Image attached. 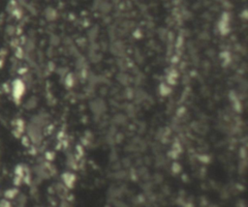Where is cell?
Returning <instances> with one entry per match:
<instances>
[{"label": "cell", "instance_id": "6da1fadb", "mask_svg": "<svg viewBox=\"0 0 248 207\" xmlns=\"http://www.w3.org/2000/svg\"><path fill=\"white\" fill-rule=\"evenodd\" d=\"M27 131V136L30 141L34 144H40L43 139V134H42V128L39 127L37 125H34L32 123H29L26 128Z\"/></svg>", "mask_w": 248, "mask_h": 207}, {"label": "cell", "instance_id": "7a4b0ae2", "mask_svg": "<svg viewBox=\"0 0 248 207\" xmlns=\"http://www.w3.org/2000/svg\"><path fill=\"white\" fill-rule=\"evenodd\" d=\"M25 90V83H23L20 79H17L13 82V85H12V93H13V96L15 99L19 100V99L22 98V96L23 95Z\"/></svg>", "mask_w": 248, "mask_h": 207}, {"label": "cell", "instance_id": "3957f363", "mask_svg": "<svg viewBox=\"0 0 248 207\" xmlns=\"http://www.w3.org/2000/svg\"><path fill=\"white\" fill-rule=\"evenodd\" d=\"M229 22H230V19H229L228 14H224L222 16V17H221V20H220L219 25H218L220 32L223 33V34H226V33L228 32L229 27H230V23Z\"/></svg>", "mask_w": 248, "mask_h": 207}, {"label": "cell", "instance_id": "277c9868", "mask_svg": "<svg viewBox=\"0 0 248 207\" xmlns=\"http://www.w3.org/2000/svg\"><path fill=\"white\" fill-rule=\"evenodd\" d=\"M105 104L104 102L101 100H96L92 103L91 105V109L92 112L94 113H102L105 110Z\"/></svg>", "mask_w": 248, "mask_h": 207}, {"label": "cell", "instance_id": "5b68a950", "mask_svg": "<svg viewBox=\"0 0 248 207\" xmlns=\"http://www.w3.org/2000/svg\"><path fill=\"white\" fill-rule=\"evenodd\" d=\"M37 105H38V99L33 96V97L29 98L28 100L25 102V109H27V110L34 109L35 107H37Z\"/></svg>", "mask_w": 248, "mask_h": 207}, {"label": "cell", "instance_id": "8992f818", "mask_svg": "<svg viewBox=\"0 0 248 207\" xmlns=\"http://www.w3.org/2000/svg\"><path fill=\"white\" fill-rule=\"evenodd\" d=\"M55 15H56L55 11L53 10V9H48V10L46 11V17L50 20L55 19Z\"/></svg>", "mask_w": 248, "mask_h": 207}, {"label": "cell", "instance_id": "52a82bcc", "mask_svg": "<svg viewBox=\"0 0 248 207\" xmlns=\"http://www.w3.org/2000/svg\"><path fill=\"white\" fill-rule=\"evenodd\" d=\"M17 194H18V192L16 190H8L5 193V197H7V199H14V197L17 196Z\"/></svg>", "mask_w": 248, "mask_h": 207}, {"label": "cell", "instance_id": "ba28073f", "mask_svg": "<svg viewBox=\"0 0 248 207\" xmlns=\"http://www.w3.org/2000/svg\"><path fill=\"white\" fill-rule=\"evenodd\" d=\"M116 122L117 124H123L125 122V117L123 115H117L116 117Z\"/></svg>", "mask_w": 248, "mask_h": 207}, {"label": "cell", "instance_id": "9c48e42d", "mask_svg": "<svg viewBox=\"0 0 248 207\" xmlns=\"http://www.w3.org/2000/svg\"><path fill=\"white\" fill-rule=\"evenodd\" d=\"M0 207H12V205L7 199H2L0 201Z\"/></svg>", "mask_w": 248, "mask_h": 207}]
</instances>
